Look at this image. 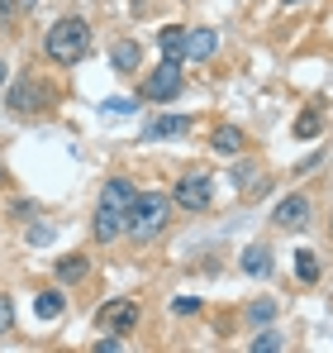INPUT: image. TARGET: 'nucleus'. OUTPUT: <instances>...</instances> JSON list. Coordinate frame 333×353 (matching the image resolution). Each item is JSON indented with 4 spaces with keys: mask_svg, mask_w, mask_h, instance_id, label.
<instances>
[{
    "mask_svg": "<svg viewBox=\"0 0 333 353\" xmlns=\"http://www.w3.org/2000/svg\"><path fill=\"white\" fill-rule=\"evenodd\" d=\"M166 220H171V196H158V191H143V196H133L129 201V210H124V234L129 239H158L166 230Z\"/></svg>",
    "mask_w": 333,
    "mask_h": 353,
    "instance_id": "1",
    "label": "nucleus"
},
{
    "mask_svg": "<svg viewBox=\"0 0 333 353\" xmlns=\"http://www.w3.org/2000/svg\"><path fill=\"white\" fill-rule=\"evenodd\" d=\"M43 53H48L57 67L81 62L86 53H91V24H86V19H76V14L57 19L53 29H48V39H43Z\"/></svg>",
    "mask_w": 333,
    "mask_h": 353,
    "instance_id": "2",
    "label": "nucleus"
},
{
    "mask_svg": "<svg viewBox=\"0 0 333 353\" xmlns=\"http://www.w3.org/2000/svg\"><path fill=\"white\" fill-rule=\"evenodd\" d=\"M138 91H143V101H176V91H181V62L162 58V67H153Z\"/></svg>",
    "mask_w": 333,
    "mask_h": 353,
    "instance_id": "3",
    "label": "nucleus"
},
{
    "mask_svg": "<svg viewBox=\"0 0 333 353\" xmlns=\"http://www.w3.org/2000/svg\"><path fill=\"white\" fill-rule=\"evenodd\" d=\"M96 325H100V330H114V334H129V330L138 325V301H129V296L105 301V305L96 310Z\"/></svg>",
    "mask_w": 333,
    "mask_h": 353,
    "instance_id": "4",
    "label": "nucleus"
},
{
    "mask_svg": "<svg viewBox=\"0 0 333 353\" xmlns=\"http://www.w3.org/2000/svg\"><path fill=\"white\" fill-rule=\"evenodd\" d=\"M210 196H215V181L205 172H191V176L176 181V205H181V210H205Z\"/></svg>",
    "mask_w": 333,
    "mask_h": 353,
    "instance_id": "5",
    "label": "nucleus"
},
{
    "mask_svg": "<svg viewBox=\"0 0 333 353\" xmlns=\"http://www.w3.org/2000/svg\"><path fill=\"white\" fill-rule=\"evenodd\" d=\"M43 101H48V91H43L39 81H14L10 96H5V105H10L14 115H34V110H43Z\"/></svg>",
    "mask_w": 333,
    "mask_h": 353,
    "instance_id": "6",
    "label": "nucleus"
},
{
    "mask_svg": "<svg viewBox=\"0 0 333 353\" xmlns=\"http://www.w3.org/2000/svg\"><path fill=\"white\" fill-rule=\"evenodd\" d=\"M272 220H277L281 230H295V234H300V230L310 225V201H305L300 191H295V196H286V201L277 205V215H272Z\"/></svg>",
    "mask_w": 333,
    "mask_h": 353,
    "instance_id": "7",
    "label": "nucleus"
},
{
    "mask_svg": "<svg viewBox=\"0 0 333 353\" xmlns=\"http://www.w3.org/2000/svg\"><path fill=\"white\" fill-rule=\"evenodd\" d=\"M210 148L224 153V158H238V153L248 148V134H243L238 124H219V129H215V139H210Z\"/></svg>",
    "mask_w": 333,
    "mask_h": 353,
    "instance_id": "8",
    "label": "nucleus"
},
{
    "mask_svg": "<svg viewBox=\"0 0 333 353\" xmlns=\"http://www.w3.org/2000/svg\"><path fill=\"white\" fill-rule=\"evenodd\" d=\"M215 48H219L215 29H191V34H186V58H191V62H205V58H215Z\"/></svg>",
    "mask_w": 333,
    "mask_h": 353,
    "instance_id": "9",
    "label": "nucleus"
},
{
    "mask_svg": "<svg viewBox=\"0 0 333 353\" xmlns=\"http://www.w3.org/2000/svg\"><path fill=\"white\" fill-rule=\"evenodd\" d=\"M133 196H138V191H133V186H129L124 176H114V181H105V191H100V205H105V210H119V215H124Z\"/></svg>",
    "mask_w": 333,
    "mask_h": 353,
    "instance_id": "10",
    "label": "nucleus"
},
{
    "mask_svg": "<svg viewBox=\"0 0 333 353\" xmlns=\"http://www.w3.org/2000/svg\"><path fill=\"white\" fill-rule=\"evenodd\" d=\"M86 277H91V263H86L81 253L57 258V282H62V287H76V282H86Z\"/></svg>",
    "mask_w": 333,
    "mask_h": 353,
    "instance_id": "11",
    "label": "nucleus"
},
{
    "mask_svg": "<svg viewBox=\"0 0 333 353\" xmlns=\"http://www.w3.org/2000/svg\"><path fill=\"white\" fill-rule=\"evenodd\" d=\"M110 62H114V72H138V67H143V48H138L133 39H119Z\"/></svg>",
    "mask_w": 333,
    "mask_h": 353,
    "instance_id": "12",
    "label": "nucleus"
},
{
    "mask_svg": "<svg viewBox=\"0 0 333 353\" xmlns=\"http://www.w3.org/2000/svg\"><path fill=\"white\" fill-rule=\"evenodd\" d=\"M91 230H96L100 243H110V239L124 234V215H119V210H105V205H96V225H91Z\"/></svg>",
    "mask_w": 333,
    "mask_h": 353,
    "instance_id": "13",
    "label": "nucleus"
},
{
    "mask_svg": "<svg viewBox=\"0 0 333 353\" xmlns=\"http://www.w3.org/2000/svg\"><path fill=\"white\" fill-rule=\"evenodd\" d=\"M186 34H191V29H181V24H171V29H162V34H158V48H162V58H186Z\"/></svg>",
    "mask_w": 333,
    "mask_h": 353,
    "instance_id": "14",
    "label": "nucleus"
},
{
    "mask_svg": "<svg viewBox=\"0 0 333 353\" xmlns=\"http://www.w3.org/2000/svg\"><path fill=\"white\" fill-rule=\"evenodd\" d=\"M243 272H248V277H267V272H272V253H267L262 243L243 248Z\"/></svg>",
    "mask_w": 333,
    "mask_h": 353,
    "instance_id": "15",
    "label": "nucleus"
},
{
    "mask_svg": "<svg viewBox=\"0 0 333 353\" xmlns=\"http://www.w3.org/2000/svg\"><path fill=\"white\" fill-rule=\"evenodd\" d=\"M186 129H191L186 115H162V119H153L143 134H148V139H171V134H186Z\"/></svg>",
    "mask_w": 333,
    "mask_h": 353,
    "instance_id": "16",
    "label": "nucleus"
},
{
    "mask_svg": "<svg viewBox=\"0 0 333 353\" xmlns=\"http://www.w3.org/2000/svg\"><path fill=\"white\" fill-rule=\"evenodd\" d=\"M295 272H300V282H319V253L300 248L295 253Z\"/></svg>",
    "mask_w": 333,
    "mask_h": 353,
    "instance_id": "17",
    "label": "nucleus"
},
{
    "mask_svg": "<svg viewBox=\"0 0 333 353\" xmlns=\"http://www.w3.org/2000/svg\"><path fill=\"white\" fill-rule=\"evenodd\" d=\"M34 315H39V320H57V315H62V296L43 292L39 301H34Z\"/></svg>",
    "mask_w": 333,
    "mask_h": 353,
    "instance_id": "18",
    "label": "nucleus"
},
{
    "mask_svg": "<svg viewBox=\"0 0 333 353\" xmlns=\"http://www.w3.org/2000/svg\"><path fill=\"white\" fill-rule=\"evenodd\" d=\"M319 124H324V115H319V110L310 105L305 115L295 119V139H314V134H319Z\"/></svg>",
    "mask_w": 333,
    "mask_h": 353,
    "instance_id": "19",
    "label": "nucleus"
},
{
    "mask_svg": "<svg viewBox=\"0 0 333 353\" xmlns=\"http://www.w3.org/2000/svg\"><path fill=\"white\" fill-rule=\"evenodd\" d=\"M253 353H281V334H272V330L253 334Z\"/></svg>",
    "mask_w": 333,
    "mask_h": 353,
    "instance_id": "20",
    "label": "nucleus"
},
{
    "mask_svg": "<svg viewBox=\"0 0 333 353\" xmlns=\"http://www.w3.org/2000/svg\"><path fill=\"white\" fill-rule=\"evenodd\" d=\"M10 330H14V301H10V296H0V339H5Z\"/></svg>",
    "mask_w": 333,
    "mask_h": 353,
    "instance_id": "21",
    "label": "nucleus"
},
{
    "mask_svg": "<svg viewBox=\"0 0 333 353\" xmlns=\"http://www.w3.org/2000/svg\"><path fill=\"white\" fill-rule=\"evenodd\" d=\"M272 315H277V301H257V305H253V320H257V325H272Z\"/></svg>",
    "mask_w": 333,
    "mask_h": 353,
    "instance_id": "22",
    "label": "nucleus"
},
{
    "mask_svg": "<svg viewBox=\"0 0 333 353\" xmlns=\"http://www.w3.org/2000/svg\"><path fill=\"white\" fill-rule=\"evenodd\" d=\"M171 310H176V315H195L200 301H195V296H181V301H171Z\"/></svg>",
    "mask_w": 333,
    "mask_h": 353,
    "instance_id": "23",
    "label": "nucleus"
},
{
    "mask_svg": "<svg viewBox=\"0 0 333 353\" xmlns=\"http://www.w3.org/2000/svg\"><path fill=\"white\" fill-rule=\"evenodd\" d=\"M14 14H19V0H0V24H14Z\"/></svg>",
    "mask_w": 333,
    "mask_h": 353,
    "instance_id": "24",
    "label": "nucleus"
},
{
    "mask_svg": "<svg viewBox=\"0 0 333 353\" xmlns=\"http://www.w3.org/2000/svg\"><path fill=\"white\" fill-rule=\"evenodd\" d=\"M48 239H53V225H34L29 230V243H48Z\"/></svg>",
    "mask_w": 333,
    "mask_h": 353,
    "instance_id": "25",
    "label": "nucleus"
},
{
    "mask_svg": "<svg viewBox=\"0 0 333 353\" xmlns=\"http://www.w3.org/2000/svg\"><path fill=\"white\" fill-rule=\"evenodd\" d=\"M124 349V339H100V344H96V353H119Z\"/></svg>",
    "mask_w": 333,
    "mask_h": 353,
    "instance_id": "26",
    "label": "nucleus"
},
{
    "mask_svg": "<svg viewBox=\"0 0 333 353\" xmlns=\"http://www.w3.org/2000/svg\"><path fill=\"white\" fill-rule=\"evenodd\" d=\"M5 77H10V72H5V62H0V86H5Z\"/></svg>",
    "mask_w": 333,
    "mask_h": 353,
    "instance_id": "27",
    "label": "nucleus"
},
{
    "mask_svg": "<svg viewBox=\"0 0 333 353\" xmlns=\"http://www.w3.org/2000/svg\"><path fill=\"white\" fill-rule=\"evenodd\" d=\"M286 5H300V0H286Z\"/></svg>",
    "mask_w": 333,
    "mask_h": 353,
    "instance_id": "28",
    "label": "nucleus"
},
{
    "mask_svg": "<svg viewBox=\"0 0 333 353\" xmlns=\"http://www.w3.org/2000/svg\"><path fill=\"white\" fill-rule=\"evenodd\" d=\"M0 181H5V172H0Z\"/></svg>",
    "mask_w": 333,
    "mask_h": 353,
    "instance_id": "29",
    "label": "nucleus"
}]
</instances>
